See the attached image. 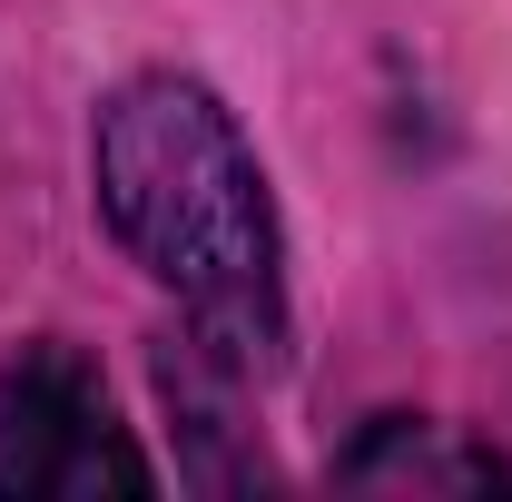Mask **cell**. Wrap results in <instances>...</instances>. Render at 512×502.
I'll return each mask as SVG.
<instances>
[{
	"instance_id": "cell-1",
	"label": "cell",
	"mask_w": 512,
	"mask_h": 502,
	"mask_svg": "<svg viewBox=\"0 0 512 502\" xmlns=\"http://www.w3.org/2000/svg\"><path fill=\"white\" fill-rule=\"evenodd\" d=\"M89 178H99L109 237L188 306L197 335L237 375H276L286 365V247H276V207H266L237 119L197 79L148 69L99 109Z\"/></svg>"
},
{
	"instance_id": "cell-2",
	"label": "cell",
	"mask_w": 512,
	"mask_h": 502,
	"mask_svg": "<svg viewBox=\"0 0 512 502\" xmlns=\"http://www.w3.org/2000/svg\"><path fill=\"white\" fill-rule=\"evenodd\" d=\"M148 483L158 473L128 443L89 355L40 335L0 365V493L10 502H89V493H148Z\"/></svg>"
},
{
	"instance_id": "cell-3",
	"label": "cell",
	"mask_w": 512,
	"mask_h": 502,
	"mask_svg": "<svg viewBox=\"0 0 512 502\" xmlns=\"http://www.w3.org/2000/svg\"><path fill=\"white\" fill-rule=\"evenodd\" d=\"M335 483H355V493H493V483H512V463L493 443L453 434V424L384 414V424H365V443L335 463Z\"/></svg>"
}]
</instances>
